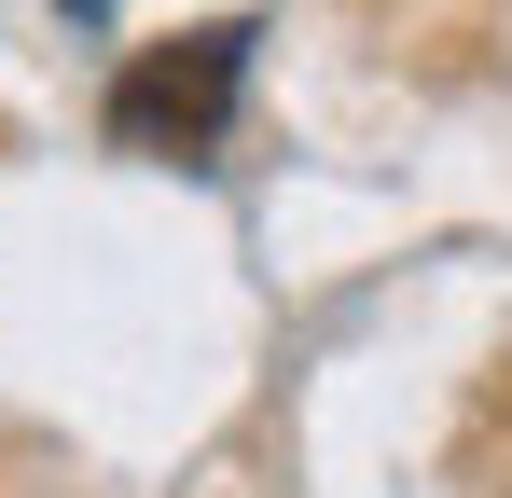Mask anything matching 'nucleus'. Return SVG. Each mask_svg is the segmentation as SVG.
Masks as SVG:
<instances>
[{
    "label": "nucleus",
    "instance_id": "1",
    "mask_svg": "<svg viewBox=\"0 0 512 498\" xmlns=\"http://www.w3.org/2000/svg\"><path fill=\"white\" fill-rule=\"evenodd\" d=\"M236 83H250V14H222V28H180L153 56H125L111 70V139L125 153H208L222 125H236Z\"/></svg>",
    "mask_w": 512,
    "mask_h": 498
},
{
    "label": "nucleus",
    "instance_id": "2",
    "mask_svg": "<svg viewBox=\"0 0 512 498\" xmlns=\"http://www.w3.org/2000/svg\"><path fill=\"white\" fill-rule=\"evenodd\" d=\"M70 14H84V28H97V14H111V0H70Z\"/></svg>",
    "mask_w": 512,
    "mask_h": 498
}]
</instances>
